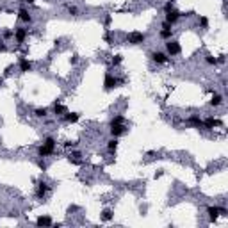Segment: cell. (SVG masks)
<instances>
[{
    "label": "cell",
    "mask_w": 228,
    "mask_h": 228,
    "mask_svg": "<svg viewBox=\"0 0 228 228\" xmlns=\"http://www.w3.org/2000/svg\"><path fill=\"white\" fill-rule=\"evenodd\" d=\"M120 82H121V80H118L111 72H107L105 73V79H104V89L105 91H111V89H114V87H118Z\"/></svg>",
    "instance_id": "1"
},
{
    "label": "cell",
    "mask_w": 228,
    "mask_h": 228,
    "mask_svg": "<svg viewBox=\"0 0 228 228\" xmlns=\"http://www.w3.org/2000/svg\"><path fill=\"white\" fill-rule=\"evenodd\" d=\"M127 41L130 43V45H141V43L145 41V34L139 31H134L128 34V38H127Z\"/></svg>",
    "instance_id": "2"
},
{
    "label": "cell",
    "mask_w": 228,
    "mask_h": 228,
    "mask_svg": "<svg viewBox=\"0 0 228 228\" xmlns=\"http://www.w3.org/2000/svg\"><path fill=\"white\" fill-rule=\"evenodd\" d=\"M207 212H208L210 221H216L218 216H226V208H221V207H208Z\"/></svg>",
    "instance_id": "3"
},
{
    "label": "cell",
    "mask_w": 228,
    "mask_h": 228,
    "mask_svg": "<svg viewBox=\"0 0 228 228\" xmlns=\"http://www.w3.org/2000/svg\"><path fill=\"white\" fill-rule=\"evenodd\" d=\"M166 50H167V53L173 57V55H178L182 48H180V43H178V41H175V39H169V41L166 43Z\"/></svg>",
    "instance_id": "4"
},
{
    "label": "cell",
    "mask_w": 228,
    "mask_h": 228,
    "mask_svg": "<svg viewBox=\"0 0 228 228\" xmlns=\"http://www.w3.org/2000/svg\"><path fill=\"white\" fill-rule=\"evenodd\" d=\"M48 189H50V187H48V184H46V182H39V184H38V187H36V198H38V200H43V198L46 196Z\"/></svg>",
    "instance_id": "5"
},
{
    "label": "cell",
    "mask_w": 228,
    "mask_h": 228,
    "mask_svg": "<svg viewBox=\"0 0 228 228\" xmlns=\"http://www.w3.org/2000/svg\"><path fill=\"white\" fill-rule=\"evenodd\" d=\"M152 61H155L157 64H166L167 61H169V57H167L164 52H152Z\"/></svg>",
    "instance_id": "6"
},
{
    "label": "cell",
    "mask_w": 228,
    "mask_h": 228,
    "mask_svg": "<svg viewBox=\"0 0 228 228\" xmlns=\"http://www.w3.org/2000/svg\"><path fill=\"white\" fill-rule=\"evenodd\" d=\"M125 123H111V134L114 135V137H118V135L125 134Z\"/></svg>",
    "instance_id": "7"
},
{
    "label": "cell",
    "mask_w": 228,
    "mask_h": 228,
    "mask_svg": "<svg viewBox=\"0 0 228 228\" xmlns=\"http://www.w3.org/2000/svg\"><path fill=\"white\" fill-rule=\"evenodd\" d=\"M180 16H182V13L171 9V11H167V13H166V21L173 25V23H176V21H178V18H180Z\"/></svg>",
    "instance_id": "8"
},
{
    "label": "cell",
    "mask_w": 228,
    "mask_h": 228,
    "mask_svg": "<svg viewBox=\"0 0 228 228\" xmlns=\"http://www.w3.org/2000/svg\"><path fill=\"white\" fill-rule=\"evenodd\" d=\"M52 153H53V148L48 146V145H45V143L38 148V157H46V155H52Z\"/></svg>",
    "instance_id": "9"
},
{
    "label": "cell",
    "mask_w": 228,
    "mask_h": 228,
    "mask_svg": "<svg viewBox=\"0 0 228 228\" xmlns=\"http://www.w3.org/2000/svg\"><path fill=\"white\" fill-rule=\"evenodd\" d=\"M203 127H205V128H214V127H221V121H219L218 118H207V120L203 121Z\"/></svg>",
    "instance_id": "10"
},
{
    "label": "cell",
    "mask_w": 228,
    "mask_h": 228,
    "mask_svg": "<svg viewBox=\"0 0 228 228\" xmlns=\"http://www.w3.org/2000/svg\"><path fill=\"white\" fill-rule=\"evenodd\" d=\"M18 18H20L21 21H25V23H31V21H32L31 13H29L27 9H20V11H18Z\"/></svg>",
    "instance_id": "11"
},
{
    "label": "cell",
    "mask_w": 228,
    "mask_h": 228,
    "mask_svg": "<svg viewBox=\"0 0 228 228\" xmlns=\"http://www.w3.org/2000/svg\"><path fill=\"white\" fill-rule=\"evenodd\" d=\"M36 225H38V226H50V225H52V218H48V216H39V218L36 219Z\"/></svg>",
    "instance_id": "12"
},
{
    "label": "cell",
    "mask_w": 228,
    "mask_h": 228,
    "mask_svg": "<svg viewBox=\"0 0 228 228\" xmlns=\"http://www.w3.org/2000/svg\"><path fill=\"white\" fill-rule=\"evenodd\" d=\"M14 38H16L18 43H23L25 38H27V29H16V31H14Z\"/></svg>",
    "instance_id": "13"
},
{
    "label": "cell",
    "mask_w": 228,
    "mask_h": 228,
    "mask_svg": "<svg viewBox=\"0 0 228 228\" xmlns=\"http://www.w3.org/2000/svg\"><path fill=\"white\" fill-rule=\"evenodd\" d=\"M64 120H66L68 123H77V121L80 120V114L79 112H66L64 114Z\"/></svg>",
    "instance_id": "14"
},
{
    "label": "cell",
    "mask_w": 228,
    "mask_h": 228,
    "mask_svg": "<svg viewBox=\"0 0 228 228\" xmlns=\"http://www.w3.org/2000/svg\"><path fill=\"white\" fill-rule=\"evenodd\" d=\"M31 70H32V64L27 61L25 57H21V59H20V72L25 73V72H31Z\"/></svg>",
    "instance_id": "15"
},
{
    "label": "cell",
    "mask_w": 228,
    "mask_h": 228,
    "mask_svg": "<svg viewBox=\"0 0 228 228\" xmlns=\"http://www.w3.org/2000/svg\"><path fill=\"white\" fill-rule=\"evenodd\" d=\"M53 112L57 114V116H64V114H66V107L59 104V100H55V104H53Z\"/></svg>",
    "instance_id": "16"
},
{
    "label": "cell",
    "mask_w": 228,
    "mask_h": 228,
    "mask_svg": "<svg viewBox=\"0 0 228 228\" xmlns=\"http://www.w3.org/2000/svg\"><path fill=\"white\" fill-rule=\"evenodd\" d=\"M187 123L193 125V127H198V128H200V127H203V121H201V120H200L198 116H191V118L187 120Z\"/></svg>",
    "instance_id": "17"
},
{
    "label": "cell",
    "mask_w": 228,
    "mask_h": 228,
    "mask_svg": "<svg viewBox=\"0 0 228 228\" xmlns=\"http://www.w3.org/2000/svg\"><path fill=\"white\" fill-rule=\"evenodd\" d=\"M221 104H223V96H221V94H214L212 100H210V105L218 107V105H221Z\"/></svg>",
    "instance_id": "18"
},
{
    "label": "cell",
    "mask_w": 228,
    "mask_h": 228,
    "mask_svg": "<svg viewBox=\"0 0 228 228\" xmlns=\"http://www.w3.org/2000/svg\"><path fill=\"white\" fill-rule=\"evenodd\" d=\"M171 36H173L171 29H162V31H160V38H162V39H171Z\"/></svg>",
    "instance_id": "19"
},
{
    "label": "cell",
    "mask_w": 228,
    "mask_h": 228,
    "mask_svg": "<svg viewBox=\"0 0 228 228\" xmlns=\"http://www.w3.org/2000/svg\"><path fill=\"white\" fill-rule=\"evenodd\" d=\"M107 148H109V152H116V148H118V139H116V137L111 139V141L107 143Z\"/></svg>",
    "instance_id": "20"
},
{
    "label": "cell",
    "mask_w": 228,
    "mask_h": 228,
    "mask_svg": "<svg viewBox=\"0 0 228 228\" xmlns=\"http://www.w3.org/2000/svg\"><path fill=\"white\" fill-rule=\"evenodd\" d=\"M111 219H112V210H109V208L104 210L102 212V221H111Z\"/></svg>",
    "instance_id": "21"
},
{
    "label": "cell",
    "mask_w": 228,
    "mask_h": 228,
    "mask_svg": "<svg viewBox=\"0 0 228 228\" xmlns=\"http://www.w3.org/2000/svg\"><path fill=\"white\" fill-rule=\"evenodd\" d=\"M34 114H36V116H38V118H45V116H46V114H48V111H46V109H45V107H39V109H36V111H34Z\"/></svg>",
    "instance_id": "22"
},
{
    "label": "cell",
    "mask_w": 228,
    "mask_h": 228,
    "mask_svg": "<svg viewBox=\"0 0 228 228\" xmlns=\"http://www.w3.org/2000/svg\"><path fill=\"white\" fill-rule=\"evenodd\" d=\"M200 25H201L203 29H207V27H208V18H207V16H200Z\"/></svg>",
    "instance_id": "23"
},
{
    "label": "cell",
    "mask_w": 228,
    "mask_h": 228,
    "mask_svg": "<svg viewBox=\"0 0 228 228\" xmlns=\"http://www.w3.org/2000/svg\"><path fill=\"white\" fill-rule=\"evenodd\" d=\"M111 123H125V118L121 116V114H118V116H114V118H112Z\"/></svg>",
    "instance_id": "24"
},
{
    "label": "cell",
    "mask_w": 228,
    "mask_h": 228,
    "mask_svg": "<svg viewBox=\"0 0 228 228\" xmlns=\"http://www.w3.org/2000/svg\"><path fill=\"white\" fill-rule=\"evenodd\" d=\"M121 62H123V55H114V59H112L114 66H118V64H121Z\"/></svg>",
    "instance_id": "25"
},
{
    "label": "cell",
    "mask_w": 228,
    "mask_h": 228,
    "mask_svg": "<svg viewBox=\"0 0 228 228\" xmlns=\"http://www.w3.org/2000/svg\"><path fill=\"white\" fill-rule=\"evenodd\" d=\"M68 13H70L72 16H77V14H79V9H77L75 6H70V7H68Z\"/></svg>",
    "instance_id": "26"
},
{
    "label": "cell",
    "mask_w": 228,
    "mask_h": 228,
    "mask_svg": "<svg viewBox=\"0 0 228 228\" xmlns=\"http://www.w3.org/2000/svg\"><path fill=\"white\" fill-rule=\"evenodd\" d=\"M207 62H208V64H218V59L212 57V55H207Z\"/></svg>",
    "instance_id": "27"
},
{
    "label": "cell",
    "mask_w": 228,
    "mask_h": 228,
    "mask_svg": "<svg viewBox=\"0 0 228 228\" xmlns=\"http://www.w3.org/2000/svg\"><path fill=\"white\" fill-rule=\"evenodd\" d=\"M171 9H173V2H166V6H164V11L167 13V11H171Z\"/></svg>",
    "instance_id": "28"
},
{
    "label": "cell",
    "mask_w": 228,
    "mask_h": 228,
    "mask_svg": "<svg viewBox=\"0 0 228 228\" xmlns=\"http://www.w3.org/2000/svg\"><path fill=\"white\" fill-rule=\"evenodd\" d=\"M104 39H105L107 43H109V45H112V38H111V34H109V32H107V34L104 36Z\"/></svg>",
    "instance_id": "29"
},
{
    "label": "cell",
    "mask_w": 228,
    "mask_h": 228,
    "mask_svg": "<svg viewBox=\"0 0 228 228\" xmlns=\"http://www.w3.org/2000/svg\"><path fill=\"white\" fill-rule=\"evenodd\" d=\"M11 36H14V32H13V31H6V32H4V38H11Z\"/></svg>",
    "instance_id": "30"
},
{
    "label": "cell",
    "mask_w": 228,
    "mask_h": 228,
    "mask_svg": "<svg viewBox=\"0 0 228 228\" xmlns=\"http://www.w3.org/2000/svg\"><path fill=\"white\" fill-rule=\"evenodd\" d=\"M70 62H72V64H77V62H79V57H77V55L70 57Z\"/></svg>",
    "instance_id": "31"
},
{
    "label": "cell",
    "mask_w": 228,
    "mask_h": 228,
    "mask_svg": "<svg viewBox=\"0 0 228 228\" xmlns=\"http://www.w3.org/2000/svg\"><path fill=\"white\" fill-rule=\"evenodd\" d=\"M38 166L41 167L43 171H45V169H46V164H45V162H43V160H38Z\"/></svg>",
    "instance_id": "32"
},
{
    "label": "cell",
    "mask_w": 228,
    "mask_h": 228,
    "mask_svg": "<svg viewBox=\"0 0 228 228\" xmlns=\"http://www.w3.org/2000/svg\"><path fill=\"white\" fill-rule=\"evenodd\" d=\"M111 21H112V18H111V16H107V18H105V27H109V25H111Z\"/></svg>",
    "instance_id": "33"
},
{
    "label": "cell",
    "mask_w": 228,
    "mask_h": 228,
    "mask_svg": "<svg viewBox=\"0 0 228 228\" xmlns=\"http://www.w3.org/2000/svg\"><path fill=\"white\" fill-rule=\"evenodd\" d=\"M162 29H171V23H167V21L164 20V23H162Z\"/></svg>",
    "instance_id": "34"
},
{
    "label": "cell",
    "mask_w": 228,
    "mask_h": 228,
    "mask_svg": "<svg viewBox=\"0 0 228 228\" xmlns=\"http://www.w3.org/2000/svg\"><path fill=\"white\" fill-rule=\"evenodd\" d=\"M4 50H6V45H4V41H2V39H0V52H4Z\"/></svg>",
    "instance_id": "35"
},
{
    "label": "cell",
    "mask_w": 228,
    "mask_h": 228,
    "mask_svg": "<svg viewBox=\"0 0 228 228\" xmlns=\"http://www.w3.org/2000/svg\"><path fill=\"white\" fill-rule=\"evenodd\" d=\"M73 146H77V143H66V148H73Z\"/></svg>",
    "instance_id": "36"
},
{
    "label": "cell",
    "mask_w": 228,
    "mask_h": 228,
    "mask_svg": "<svg viewBox=\"0 0 228 228\" xmlns=\"http://www.w3.org/2000/svg\"><path fill=\"white\" fill-rule=\"evenodd\" d=\"M21 2H29V4H32V2H36V0H21Z\"/></svg>",
    "instance_id": "37"
}]
</instances>
